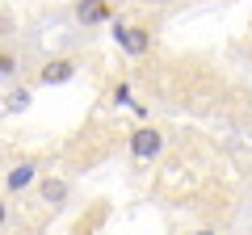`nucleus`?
Masks as SVG:
<instances>
[{
	"label": "nucleus",
	"mask_w": 252,
	"mask_h": 235,
	"mask_svg": "<svg viewBox=\"0 0 252 235\" xmlns=\"http://www.w3.org/2000/svg\"><path fill=\"white\" fill-rule=\"evenodd\" d=\"M126 147H130V155L135 160H160L164 155V130H156V126H139V130H130L126 135Z\"/></svg>",
	"instance_id": "f03ea898"
},
{
	"label": "nucleus",
	"mask_w": 252,
	"mask_h": 235,
	"mask_svg": "<svg viewBox=\"0 0 252 235\" xmlns=\"http://www.w3.org/2000/svg\"><path fill=\"white\" fill-rule=\"evenodd\" d=\"M152 4H168V0H152Z\"/></svg>",
	"instance_id": "f8f14e48"
},
{
	"label": "nucleus",
	"mask_w": 252,
	"mask_h": 235,
	"mask_svg": "<svg viewBox=\"0 0 252 235\" xmlns=\"http://www.w3.org/2000/svg\"><path fill=\"white\" fill-rule=\"evenodd\" d=\"M17 76H21L17 51H0V84H17Z\"/></svg>",
	"instance_id": "6e6552de"
},
{
	"label": "nucleus",
	"mask_w": 252,
	"mask_h": 235,
	"mask_svg": "<svg viewBox=\"0 0 252 235\" xmlns=\"http://www.w3.org/2000/svg\"><path fill=\"white\" fill-rule=\"evenodd\" d=\"M30 101H34V92H30L26 84H17V88H9V92H4V114H26V109H30Z\"/></svg>",
	"instance_id": "0eeeda50"
},
{
	"label": "nucleus",
	"mask_w": 252,
	"mask_h": 235,
	"mask_svg": "<svg viewBox=\"0 0 252 235\" xmlns=\"http://www.w3.org/2000/svg\"><path fill=\"white\" fill-rule=\"evenodd\" d=\"M114 42L122 46L130 59H143V55H152L156 38H152V29H147V26H126V21H114Z\"/></svg>",
	"instance_id": "f257e3e1"
},
{
	"label": "nucleus",
	"mask_w": 252,
	"mask_h": 235,
	"mask_svg": "<svg viewBox=\"0 0 252 235\" xmlns=\"http://www.w3.org/2000/svg\"><path fill=\"white\" fill-rule=\"evenodd\" d=\"M76 72H80V59H72V55H59V59H46V63L38 67V84H42V88H55V84L76 80Z\"/></svg>",
	"instance_id": "7ed1b4c3"
},
{
	"label": "nucleus",
	"mask_w": 252,
	"mask_h": 235,
	"mask_svg": "<svg viewBox=\"0 0 252 235\" xmlns=\"http://www.w3.org/2000/svg\"><path fill=\"white\" fill-rule=\"evenodd\" d=\"M4 227H9V202L0 198V231H4Z\"/></svg>",
	"instance_id": "9d476101"
},
{
	"label": "nucleus",
	"mask_w": 252,
	"mask_h": 235,
	"mask_svg": "<svg viewBox=\"0 0 252 235\" xmlns=\"http://www.w3.org/2000/svg\"><path fill=\"white\" fill-rule=\"evenodd\" d=\"M67 193H72V185L63 181V176H42V185H38V198H42L51 210L67 206Z\"/></svg>",
	"instance_id": "39448f33"
},
{
	"label": "nucleus",
	"mask_w": 252,
	"mask_h": 235,
	"mask_svg": "<svg viewBox=\"0 0 252 235\" xmlns=\"http://www.w3.org/2000/svg\"><path fill=\"white\" fill-rule=\"evenodd\" d=\"M193 235H219V231H215V227H198V231H193Z\"/></svg>",
	"instance_id": "9b49d317"
},
{
	"label": "nucleus",
	"mask_w": 252,
	"mask_h": 235,
	"mask_svg": "<svg viewBox=\"0 0 252 235\" xmlns=\"http://www.w3.org/2000/svg\"><path fill=\"white\" fill-rule=\"evenodd\" d=\"M34 176H38V164L34 160H21V164H13V168L4 172V189H9V193H26L30 185H34Z\"/></svg>",
	"instance_id": "20e7f679"
},
{
	"label": "nucleus",
	"mask_w": 252,
	"mask_h": 235,
	"mask_svg": "<svg viewBox=\"0 0 252 235\" xmlns=\"http://www.w3.org/2000/svg\"><path fill=\"white\" fill-rule=\"evenodd\" d=\"M114 101H118V105H126V101H130V88H126V84H118V88H114Z\"/></svg>",
	"instance_id": "1a4fd4ad"
},
{
	"label": "nucleus",
	"mask_w": 252,
	"mask_h": 235,
	"mask_svg": "<svg viewBox=\"0 0 252 235\" xmlns=\"http://www.w3.org/2000/svg\"><path fill=\"white\" fill-rule=\"evenodd\" d=\"M109 13H114L109 0H76V21L80 26H101V21H109Z\"/></svg>",
	"instance_id": "423d86ee"
}]
</instances>
